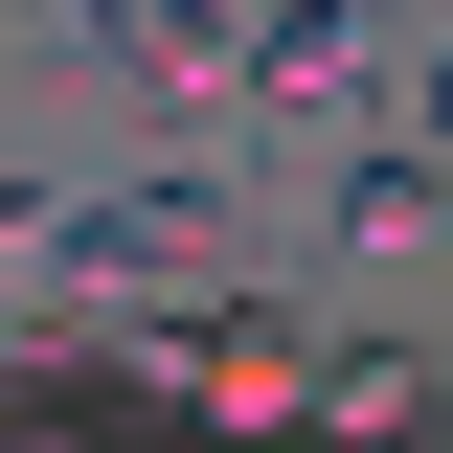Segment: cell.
<instances>
[{
	"instance_id": "1",
	"label": "cell",
	"mask_w": 453,
	"mask_h": 453,
	"mask_svg": "<svg viewBox=\"0 0 453 453\" xmlns=\"http://www.w3.org/2000/svg\"><path fill=\"white\" fill-rule=\"evenodd\" d=\"M23 250H68V273H0L23 318H68V340H159V318H204L226 273H250V226L204 204V181H113V204H23Z\"/></svg>"
},
{
	"instance_id": "2",
	"label": "cell",
	"mask_w": 453,
	"mask_h": 453,
	"mask_svg": "<svg viewBox=\"0 0 453 453\" xmlns=\"http://www.w3.org/2000/svg\"><path fill=\"white\" fill-rule=\"evenodd\" d=\"M68 23H91V68L136 113H250V23L226 0H68Z\"/></svg>"
},
{
	"instance_id": "3",
	"label": "cell",
	"mask_w": 453,
	"mask_h": 453,
	"mask_svg": "<svg viewBox=\"0 0 453 453\" xmlns=\"http://www.w3.org/2000/svg\"><path fill=\"white\" fill-rule=\"evenodd\" d=\"M136 363H159V386H204V408H295V386H318V340H295L273 295H204V318H159Z\"/></svg>"
},
{
	"instance_id": "4",
	"label": "cell",
	"mask_w": 453,
	"mask_h": 453,
	"mask_svg": "<svg viewBox=\"0 0 453 453\" xmlns=\"http://www.w3.org/2000/svg\"><path fill=\"white\" fill-rule=\"evenodd\" d=\"M363 91H386V23H363V0H273V23H250V113H318L340 136Z\"/></svg>"
},
{
	"instance_id": "5",
	"label": "cell",
	"mask_w": 453,
	"mask_h": 453,
	"mask_svg": "<svg viewBox=\"0 0 453 453\" xmlns=\"http://www.w3.org/2000/svg\"><path fill=\"white\" fill-rule=\"evenodd\" d=\"M453 226V159L431 136H363V159H340V250H431Z\"/></svg>"
},
{
	"instance_id": "6",
	"label": "cell",
	"mask_w": 453,
	"mask_h": 453,
	"mask_svg": "<svg viewBox=\"0 0 453 453\" xmlns=\"http://www.w3.org/2000/svg\"><path fill=\"white\" fill-rule=\"evenodd\" d=\"M318 408H340V431H408V408H431V363H408V340H340Z\"/></svg>"
},
{
	"instance_id": "7",
	"label": "cell",
	"mask_w": 453,
	"mask_h": 453,
	"mask_svg": "<svg viewBox=\"0 0 453 453\" xmlns=\"http://www.w3.org/2000/svg\"><path fill=\"white\" fill-rule=\"evenodd\" d=\"M408 136H431V159H453V46H431V68H408Z\"/></svg>"
},
{
	"instance_id": "8",
	"label": "cell",
	"mask_w": 453,
	"mask_h": 453,
	"mask_svg": "<svg viewBox=\"0 0 453 453\" xmlns=\"http://www.w3.org/2000/svg\"><path fill=\"white\" fill-rule=\"evenodd\" d=\"M0 318H23V295H0Z\"/></svg>"
}]
</instances>
